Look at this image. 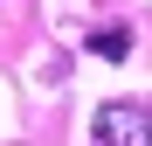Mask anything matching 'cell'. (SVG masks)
Here are the masks:
<instances>
[{
	"instance_id": "6da1fadb",
	"label": "cell",
	"mask_w": 152,
	"mask_h": 146,
	"mask_svg": "<svg viewBox=\"0 0 152 146\" xmlns=\"http://www.w3.org/2000/svg\"><path fill=\"white\" fill-rule=\"evenodd\" d=\"M90 146H152V111L132 97H111L90 118Z\"/></svg>"
},
{
	"instance_id": "7a4b0ae2",
	"label": "cell",
	"mask_w": 152,
	"mask_h": 146,
	"mask_svg": "<svg viewBox=\"0 0 152 146\" xmlns=\"http://www.w3.org/2000/svg\"><path fill=\"white\" fill-rule=\"evenodd\" d=\"M90 49H97V56H111V63H124V56H132V28H97Z\"/></svg>"
}]
</instances>
